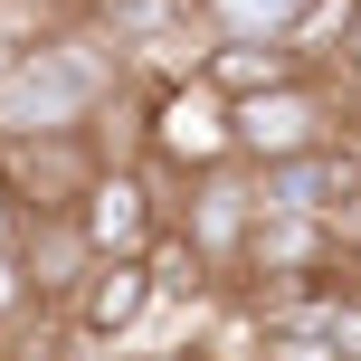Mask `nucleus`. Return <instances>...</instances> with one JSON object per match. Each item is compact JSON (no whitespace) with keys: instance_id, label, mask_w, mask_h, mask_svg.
<instances>
[{"instance_id":"nucleus-3","label":"nucleus","mask_w":361,"mask_h":361,"mask_svg":"<svg viewBox=\"0 0 361 361\" xmlns=\"http://www.w3.org/2000/svg\"><path fill=\"white\" fill-rule=\"evenodd\" d=\"M209 162H238L228 152V95H209L200 76H171V86L143 95V171H209Z\"/></svg>"},{"instance_id":"nucleus-4","label":"nucleus","mask_w":361,"mask_h":361,"mask_svg":"<svg viewBox=\"0 0 361 361\" xmlns=\"http://www.w3.org/2000/svg\"><path fill=\"white\" fill-rule=\"evenodd\" d=\"M171 228L200 247V267L228 286L238 257H247V228H257V190H247V162H209V171H180L171 180Z\"/></svg>"},{"instance_id":"nucleus-11","label":"nucleus","mask_w":361,"mask_h":361,"mask_svg":"<svg viewBox=\"0 0 361 361\" xmlns=\"http://www.w3.org/2000/svg\"><path fill=\"white\" fill-rule=\"evenodd\" d=\"M38 286H29V267H19V247H0V333H19V324H38Z\"/></svg>"},{"instance_id":"nucleus-8","label":"nucleus","mask_w":361,"mask_h":361,"mask_svg":"<svg viewBox=\"0 0 361 361\" xmlns=\"http://www.w3.org/2000/svg\"><path fill=\"white\" fill-rule=\"evenodd\" d=\"M190 76L238 105V95H267V86H286V76H305V57H295L286 38H209Z\"/></svg>"},{"instance_id":"nucleus-5","label":"nucleus","mask_w":361,"mask_h":361,"mask_svg":"<svg viewBox=\"0 0 361 361\" xmlns=\"http://www.w3.org/2000/svg\"><path fill=\"white\" fill-rule=\"evenodd\" d=\"M76 238H86V257H143V238L171 219V180L143 171V162H105L76 190Z\"/></svg>"},{"instance_id":"nucleus-6","label":"nucleus","mask_w":361,"mask_h":361,"mask_svg":"<svg viewBox=\"0 0 361 361\" xmlns=\"http://www.w3.org/2000/svg\"><path fill=\"white\" fill-rule=\"evenodd\" d=\"M95 171L105 162H95L86 124L76 133H0V190L19 200V219H67Z\"/></svg>"},{"instance_id":"nucleus-14","label":"nucleus","mask_w":361,"mask_h":361,"mask_svg":"<svg viewBox=\"0 0 361 361\" xmlns=\"http://www.w3.org/2000/svg\"><path fill=\"white\" fill-rule=\"evenodd\" d=\"M10 57H19V38H10V29H0V76H10Z\"/></svg>"},{"instance_id":"nucleus-10","label":"nucleus","mask_w":361,"mask_h":361,"mask_svg":"<svg viewBox=\"0 0 361 361\" xmlns=\"http://www.w3.org/2000/svg\"><path fill=\"white\" fill-rule=\"evenodd\" d=\"M295 10H305V0H200L209 38H286Z\"/></svg>"},{"instance_id":"nucleus-2","label":"nucleus","mask_w":361,"mask_h":361,"mask_svg":"<svg viewBox=\"0 0 361 361\" xmlns=\"http://www.w3.org/2000/svg\"><path fill=\"white\" fill-rule=\"evenodd\" d=\"M314 143H343V95H333L324 67L228 105V152L238 162H286V152H314Z\"/></svg>"},{"instance_id":"nucleus-7","label":"nucleus","mask_w":361,"mask_h":361,"mask_svg":"<svg viewBox=\"0 0 361 361\" xmlns=\"http://www.w3.org/2000/svg\"><path fill=\"white\" fill-rule=\"evenodd\" d=\"M152 276H143V257H86V276L67 286V305H57V324L76 333V343H105V352H124L133 333L152 324Z\"/></svg>"},{"instance_id":"nucleus-9","label":"nucleus","mask_w":361,"mask_h":361,"mask_svg":"<svg viewBox=\"0 0 361 361\" xmlns=\"http://www.w3.org/2000/svg\"><path fill=\"white\" fill-rule=\"evenodd\" d=\"M143 276H152V305H190V314H200V305L219 295V276L200 267V247H190V238L171 228V219H162V228L143 238Z\"/></svg>"},{"instance_id":"nucleus-1","label":"nucleus","mask_w":361,"mask_h":361,"mask_svg":"<svg viewBox=\"0 0 361 361\" xmlns=\"http://www.w3.org/2000/svg\"><path fill=\"white\" fill-rule=\"evenodd\" d=\"M114 86H124V48L86 19H57L0 76V133H76Z\"/></svg>"},{"instance_id":"nucleus-15","label":"nucleus","mask_w":361,"mask_h":361,"mask_svg":"<svg viewBox=\"0 0 361 361\" xmlns=\"http://www.w3.org/2000/svg\"><path fill=\"white\" fill-rule=\"evenodd\" d=\"M0 361H10V333H0Z\"/></svg>"},{"instance_id":"nucleus-12","label":"nucleus","mask_w":361,"mask_h":361,"mask_svg":"<svg viewBox=\"0 0 361 361\" xmlns=\"http://www.w3.org/2000/svg\"><path fill=\"white\" fill-rule=\"evenodd\" d=\"M324 76H343V86H361V10H352V29H343V48H333V67Z\"/></svg>"},{"instance_id":"nucleus-16","label":"nucleus","mask_w":361,"mask_h":361,"mask_svg":"<svg viewBox=\"0 0 361 361\" xmlns=\"http://www.w3.org/2000/svg\"><path fill=\"white\" fill-rule=\"evenodd\" d=\"M67 10H86V0H67Z\"/></svg>"},{"instance_id":"nucleus-13","label":"nucleus","mask_w":361,"mask_h":361,"mask_svg":"<svg viewBox=\"0 0 361 361\" xmlns=\"http://www.w3.org/2000/svg\"><path fill=\"white\" fill-rule=\"evenodd\" d=\"M343 305L361 314V257H352V267H343Z\"/></svg>"}]
</instances>
